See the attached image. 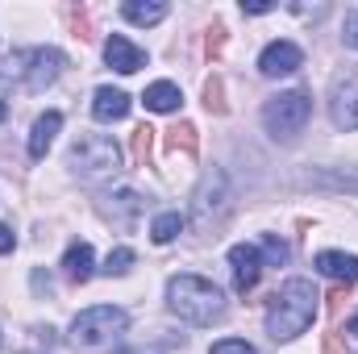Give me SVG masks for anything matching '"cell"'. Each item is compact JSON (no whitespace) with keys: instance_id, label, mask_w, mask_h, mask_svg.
I'll use <instances>...</instances> for the list:
<instances>
[{"instance_id":"cell-6","label":"cell","mask_w":358,"mask_h":354,"mask_svg":"<svg viewBox=\"0 0 358 354\" xmlns=\"http://www.w3.org/2000/svg\"><path fill=\"white\" fill-rule=\"evenodd\" d=\"M308 117H313V100H308V92H279V96H271L267 104H263V125H267L271 138H296L304 125H308Z\"/></svg>"},{"instance_id":"cell-2","label":"cell","mask_w":358,"mask_h":354,"mask_svg":"<svg viewBox=\"0 0 358 354\" xmlns=\"http://www.w3.org/2000/svg\"><path fill=\"white\" fill-rule=\"evenodd\" d=\"M167 309L187 325H213L225 317V296L213 279L183 271V275H171L167 283Z\"/></svg>"},{"instance_id":"cell-20","label":"cell","mask_w":358,"mask_h":354,"mask_svg":"<svg viewBox=\"0 0 358 354\" xmlns=\"http://www.w3.org/2000/svg\"><path fill=\"white\" fill-rule=\"evenodd\" d=\"M179 234H183V217H179V213H159V217H155V225H150V238H155L159 246L176 242Z\"/></svg>"},{"instance_id":"cell-5","label":"cell","mask_w":358,"mask_h":354,"mask_svg":"<svg viewBox=\"0 0 358 354\" xmlns=\"http://www.w3.org/2000/svg\"><path fill=\"white\" fill-rule=\"evenodd\" d=\"M67 167L84 183H96V179H108L121 171V146L108 138V134H84L71 155H67Z\"/></svg>"},{"instance_id":"cell-16","label":"cell","mask_w":358,"mask_h":354,"mask_svg":"<svg viewBox=\"0 0 358 354\" xmlns=\"http://www.w3.org/2000/svg\"><path fill=\"white\" fill-rule=\"evenodd\" d=\"M63 129V113H42L38 121H34V129H29V159H46V150H50V142H55V134Z\"/></svg>"},{"instance_id":"cell-10","label":"cell","mask_w":358,"mask_h":354,"mask_svg":"<svg viewBox=\"0 0 358 354\" xmlns=\"http://www.w3.org/2000/svg\"><path fill=\"white\" fill-rule=\"evenodd\" d=\"M100 213H104L113 225L129 229V225L142 217V196H138L134 187H113V192H104V196H100Z\"/></svg>"},{"instance_id":"cell-15","label":"cell","mask_w":358,"mask_h":354,"mask_svg":"<svg viewBox=\"0 0 358 354\" xmlns=\"http://www.w3.org/2000/svg\"><path fill=\"white\" fill-rule=\"evenodd\" d=\"M63 275H67L71 283H88L92 275H96V255H92L88 242H71V246H67V255H63Z\"/></svg>"},{"instance_id":"cell-32","label":"cell","mask_w":358,"mask_h":354,"mask_svg":"<svg viewBox=\"0 0 358 354\" xmlns=\"http://www.w3.org/2000/svg\"><path fill=\"white\" fill-rule=\"evenodd\" d=\"M325 354H346L342 342H338V334H325Z\"/></svg>"},{"instance_id":"cell-25","label":"cell","mask_w":358,"mask_h":354,"mask_svg":"<svg viewBox=\"0 0 358 354\" xmlns=\"http://www.w3.org/2000/svg\"><path fill=\"white\" fill-rule=\"evenodd\" d=\"M150 146H155V129H150V125H138V129H134V159L146 163V159H150Z\"/></svg>"},{"instance_id":"cell-18","label":"cell","mask_w":358,"mask_h":354,"mask_svg":"<svg viewBox=\"0 0 358 354\" xmlns=\"http://www.w3.org/2000/svg\"><path fill=\"white\" fill-rule=\"evenodd\" d=\"M121 13H125V21H134V25H159V21L167 17V4H163V0H125Z\"/></svg>"},{"instance_id":"cell-21","label":"cell","mask_w":358,"mask_h":354,"mask_svg":"<svg viewBox=\"0 0 358 354\" xmlns=\"http://www.w3.org/2000/svg\"><path fill=\"white\" fill-rule=\"evenodd\" d=\"M259 255H263V267H283L292 250H287V242H279V234H267L263 246H259Z\"/></svg>"},{"instance_id":"cell-4","label":"cell","mask_w":358,"mask_h":354,"mask_svg":"<svg viewBox=\"0 0 358 354\" xmlns=\"http://www.w3.org/2000/svg\"><path fill=\"white\" fill-rule=\"evenodd\" d=\"M63 67H67L63 50H55V46H29V50H13L8 63L0 67V76L13 80V84H21L25 92H42L63 76Z\"/></svg>"},{"instance_id":"cell-1","label":"cell","mask_w":358,"mask_h":354,"mask_svg":"<svg viewBox=\"0 0 358 354\" xmlns=\"http://www.w3.org/2000/svg\"><path fill=\"white\" fill-rule=\"evenodd\" d=\"M317 300H321V292L313 288V279H287L267 304V334L275 342L300 338L317 317Z\"/></svg>"},{"instance_id":"cell-8","label":"cell","mask_w":358,"mask_h":354,"mask_svg":"<svg viewBox=\"0 0 358 354\" xmlns=\"http://www.w3.org/2000/svg\"><path fill=\"white\" fill-rule=\"evenodd\" d=\"M229 271H234V288H238L242 296L255 292L259 279H263V255H259V246H250V242L229 246Z\"/></svg>"},{"instance_id":"cell-30","label":"cell","mask_w":358,"mask_h":354,"mask_svg":"<svg viewBox=\"0 0 358 354\" xmlns=\"http://www.w3.org/2000/svg\"><path fill=\"white\" fill-rule=\"evenodd\" d=\"M325 300H329V313H334V317H342V300H346V288H334Z\"/></svg>"},{"instance_id":"cell-26","label":"cell","mask_w":358,"mask_h":354,"mask_svg":"<svg viewBox=\"0 0 358 354\" xmlns=\"http://www.w3.org/2000/svg\"><path fill=\"white\" fill-rule=\"evenodd\" d=\"M208 354H259V351L250 342H242V338H221V342H213Z\"/></svg>"},{"instance_id":"cell-12","label":"cell","mask_w":358,"mask_h":354,"mask_svg":"<svg viewBox=\"0 0 358 354\" xmlns=\"http://www.w3.org/2000/svg\"><path fill=\"white\" fill-rule=\"evenodd\" d=\"M104 63H108L113 71H121V76H134V71L146 67V50L134 46L125 34H113V38L104 42Z\"/></svg>"},{"instance_id":"cell-7","label":"cell","mask_w":358,"mask_h":354,"mask_svg":"<svg viewBox=\"0 0 358 354\" xmlns=\"http://www.w3.org/2000/svg\"><path fill=\"white\" fill-rule=\"evenodd\" d=\"M225 196H229V179H225V171H221V167L204 171L200 187H196V196H192V213H196V221H208L213 213H221V208H225Z\"/></svg>"},{"instance_id":"cell-22","label":"cell","mask_w":358,"mask_h":354,"mask_svg":"<svg viewBox=\"0 0 358 354\" xmlns=\"http://www.w3.org/2000/svg\"><path fill=\"white\" fill-rule=\"evenodd\" d=\"M204 104H208V113H217V117H225V113H229V104H225V84H221V76H213V80L204 84Z\"/></svg>"},{"instance_id":"cell-24","label":"cell","mask_w":358,"mask_h":354,"mask_svg":"<svg viewBox=\"0 0 358 354\" xmlns=\"http://www.w3.org/2000/svg\"><path fill=\"white\" fill-rule=\"evenodd\" d=\"M225 38H229V29L217 21V25L204 34V55H208V59H221V55H225Z\"/></svg>"},{"instance_id":"cell-23","label":"cell","mask_w":358,"mask_h":354,"mask_svg":"<svg viewBox=\"0 0 358 354\" xmlns=\"http://www.w3.org/2000/svg\"><path fill=\"white\" fill-rule=\"evenodd\" d=\"M134 267V250L129 246H117V250H108V259H104V275H125Z\"/></svg>"},{"instance_id":"cell-29","label":"cell","mask_w":358,"mask_h":354,"mask_svg":"<svg viewBox=\"0 0 358 354\" xmlns=\"http://www.w3.org/2000/svg\"><path fill=\"white\" fill-rule=\"evenodd\" d=\"M242 13L263 17V13H275V4H271V0H242Z\"/></svg>"},{"instance_id":"cell-33","label":"cell","mask_w":358,"mask_h":354,"mask_svg":"<svg viewBox=\"0 0 358 354\" xmlns=\"http://www.w3.org/2000/svg\"><path fill=\"white\" fill-rule=\"evenodd\" d=\"M346 334L355 338V346H358V313H355V317H350V325H346Z\"/></svg>"},{"instance_id":"cell-3","label":"cell","mask_w":358,"mask_h":354,"mask_svg":"<svg viewBox=\"0 0 358 354\" xmlns=\"http://www.w3.org/2000/svg\"><path fill=\"white\" fill-rule=\"evenodd\" d=\"M129 334V313L117 309V304H96L84 309L76 321H71V346L80 351H113L121 338Z\"/></svg>"},{"instance_id":"cell-13","label":"cell","mask_w":358,"mask_h":354,"mask_svg":"<svg viewBox=\"0 0 358 354\" xmlns=\"http://www.w3.org/2000/svg\"><path fill=\"white\" fill-rule=\"evenodd\" d=\"M313 267H317V271H321L325 279L342 283V288L358 283V255H346V250H321Z\"/></svg>"},{"instance_id":"cell-31","label":"cell","mask_w":358,"mask_h":354,"mask_svg":"<svg viewBox=\"0 0 358 354\" xmlns=\"http://www.w3.org/2000/svg\"><path fill=\"white\" fill-rule=\"evenodd\" d=\"M13 246H17V238H13V229H8V225H0V255H8Z\"/></svg>"},{"instance_id":"cell-19","label":"cell","mask_w":358,"mask_h":354,"mask_svg":"<svg viewBox=\"0 0 358 354\" xmlns=\"http://www.w3.org/2000/svg\"><path fill=\"white\" fill-rule=\"evenodd\" d=\"M163 146H167L171 155H179V150H183V155H196V150H200L196 125H192V121H179V125H171V129H167V138H163Z\"/></svg>"},{"instance_id":"cell-27","label":"cell","mask_w":358,"mask_h":354,"mask_svg":"<svg viewBox=\"0 0 358 354\" xmlns=\"http://www.w3.org/2000/svg\"><path fill=\"white\" fill-rule=\"evenodd\" d=\"M342 42H346L350 50H358V8L346 13V21H342Z\"/></svg>"},{"instance_id":"cell-17","label":"cell","mask_w":358,"mask_h":354,"mask_svg":"<svg viewBox=\"0 0 358 354\" xmlns=\"http://www.w3.org/2000/svg\"><path fill=\"white\" fill-rule=\"evenodd\" d=\"M179 88L171 84V80H159V84H150V88L142 92V104L150 108V113H176L179 108Z\"/></svg>"},{"instance_id":"cell-14","label":"cell","mask_w":358,"mask_h":354,"mask_svg":"<svg viewBox=\"0 0 358 354\" xmlns=\"http://www.w3.org/2000/svg\"><path fill=\"white\" fill-rule=\"evenodd\" d=\"M92 117L96 121H125L129 117V96L121 88H96V96H92Z\"/></svg>"},{"instance_id":"cell-28","label":"cell","mask_w":358,"mask_h":354,"mask_svg":"<svg viewBox=\"0 0 358 354\" xmlns=\"http://www.w3.org/2000/svg\"><path fill=\"white\" fill-rule=\"evenodd\" d=\"M67 17H71V29H76L80 38H88V34H92V17H88V8H71Z\"/></svg>"},{"instance_id":"cell-11","label":"cell","mask_w":358,"mask_h":354,"mask_svg":"<svg viewBox=\"0 0 358 354\" xmlns=\"http://www.w3.org/2000/svg\"><path fill=\"white\" fill-rule=\"evenodd\" d=\"M329 117L338 129H358V80H338L329 96Z\"/></svg>"},{"instance_id":"cell-34","label":"cell","mask_w":358,"mask_h":354,"mask_svg":"<svg viewBox=\"0 0 358 354\" xmlns=\"http://www.w3.org/2000/svg\"><path fill=\"white\" fill-rule=\"evenodd\" d=\"M4 113H8V104H4V100H0V121H4Z\"/></svg>"},{"instance_id":"cell-9","label":"cell","mask_w":358,"mask_h":354,"mask_svg":"<svg viewBox=\"0 0 358 354\" xmlns=\"http://www.w3.org/2000/svg\"><path fill=\"white\" fill-rule=\"evenodd\" d=\"M300 67H304V50H300L296 42H287V38L271 42L267 50L259 55V71H263V76H271V80L292 76V71H300Z\"/></svg>"}]
</instances>
